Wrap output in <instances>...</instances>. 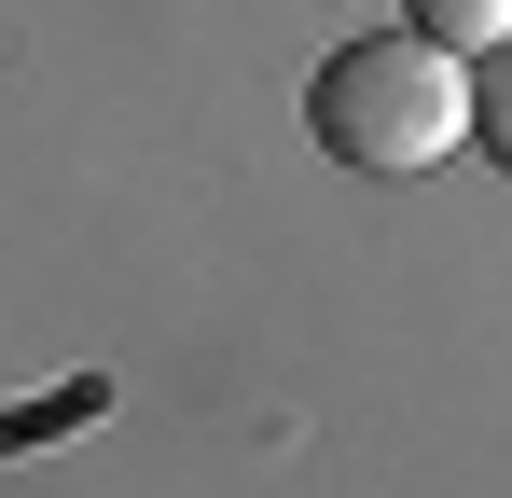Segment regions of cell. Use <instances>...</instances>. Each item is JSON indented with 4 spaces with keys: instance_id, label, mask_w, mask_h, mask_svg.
<instances>
[{
    "instance_id": "cell-1",
    "label": "cell",
    "mask_w": 512,
    "mask_h": 498,
    "mask_svg": "<svg viewBox=\"0 0 512 498\" xmlns=\"http://www.w3.org/2000/svg\"><path fill=\"white\" fill-rule=\"evenodd\" d=\"M305 125H319V153L360 166V180H416V166L457 153L471 97H457V56H429L416 28H388V42H346V56H319V83H305Z\"/></svg>"
},
{
    "instance_id": "cell-2",
    "label": "cell",
    "mask_w": 512,
    "mask_h": 498,
    "mask_svg": "<svg viewBox=\"0 0 512 498\" xmlns=\"http://www.w3.org/2000/svg\"><path fill=\"white\" fill-rule=\"evenodd\" d=\"M416 14L429 56H485V42H512V0H402Z\"/></svg>"
},
{
    "instance_id": "cell-3",
    "label": "cell",
    "mask_w": 512,
    "mask_h": 498,
    "mask_svg": "<svg viewBox=\"0 0 512 498\" xmlns=\"http://www.w3.org/2000/svg\"><path fill=\"white\" fill-rule=\"evenodd\" d=\"M457 97H471V125H457V139H485V153L512 166V42H485V70L457 83Z\"/></svg>"
}]
</instances>
